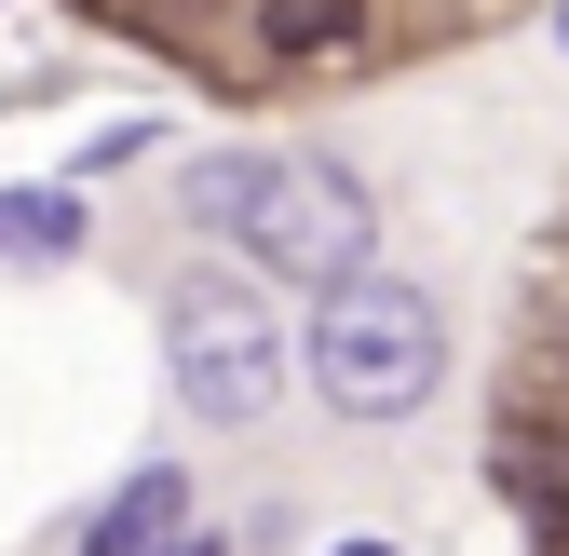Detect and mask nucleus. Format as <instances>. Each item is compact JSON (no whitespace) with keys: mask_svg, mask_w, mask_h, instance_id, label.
<instances>
[{"mask_svg":"<svg viewBox=\"0 0 569 556\" xmlns=\"http://www.w3.org/2000/svg\"><path fill=\"white\" fill-rule=\"evenodd\" d=\"M312 380H326L339 421H420L448 380V312L407 271H339L312 299Z\"/></svg>","mask_w":569,"mask_h":556,"instance_id":"f03ea898","label":"nucleus"},{"mask_svg":"<svg viewBox=\"0 0 569 556\" xmlns=\"http://www.w3.org/2000/svg\"><path fill=\"white\" fill-rule=\"evenodd\" d=\"M82 190H68V177H28V190H0V258H14V271H54V258H82Z\"/></svg>","mask_w":569,"mask_h":556,"instance_id":"39448f33","label":"nucleus"},{"mask_svg":"<svg viewBox=\"0 0 569 556\" xmlns=\"http://www.w3.org/2000/svg\"><path fill=\"white\" fill-rule=\"evenodd\" d=\"M556 28H569V14H556Z\"/></svg>","mask_w":569,"mask_h":556,"instance_id":"1a4fd4ad","label":"nucleus"},{"mask_svg":"<svg viewBox=\"0 0 569 556\" xmlns=\"http://www.w3.org/2000/svg\"><path fill=\"white\" fill-rule=\"evenodd\" d=\"M163 367H177V407L190 421H271L284 394V326L244 271H190L163 299Z\"/></svg>","mask_w":569,"mask_h":556,"instance_id":"7ed1b4c3","label":"nucleus"},{"mask_svg":"<svg viewBox=\"0 0 569 556\" xmlns=\"http://www.w3.org/2000/svg\"><path fill=\"white\" fill-rule=\"evenodd\" d=\"M190 218L231 231L258 271H284V286H339V271H367V190H352L339 163L312 150H218L190 177Z\"/></svg>","mask_w":569,"mask_h":556,"instance_id":"f257e3e1","label":"nucleus"},{"mask_svg":"<svg viewBox=\"0 0 569 556\" xmlns=\"http://www.w3.org/2000/svg\"><path fill=\"white\" fill-rule=\"evenodd\" d=\"M352 28H367V0H258V41H271L284 68H312V54H339Z\"/></svg>","mask_w":569,"mask_h":556,"instance_id":"423d86ee","label":"nucleus"},{"mask_svg":"<svg viewBox=\"0 0 569 556\" xmlns=\"http://www.w3.org/2000/svg\"><path fill=\"white\" fill-rule=\"evenodd\" d=\"M339 556H393V543H339Z\"/></svg>","mask_w":569,"mask_h":556,"instance_id":"6e6552de","label":"nucleus"},{"mask_svg":"<svg viewBox=\"0 0 569 556\" xmlns=\"http://www.w3.org/2000/svg\"><path fill=\"white\" fill-rule=\"evenodd\" d=\"M190 529V475L177 461H136L122 489H109V516L82 529V556H150V543H177Z\"/></svg>","mask_w":569,"mask_h":556,"instance_id":"20e7f679","label":"nucleus"},{"mask_svg":"<svg viewBox=\"0 0 569 556\" xmlns=\"http://www.w3.org/2000/svg\"><path fill=\"white\" fill-rule=\"evenodd\" d=\"M150 556H218V529H177V543H150Z\"/></svg>","mask_w":569,"mask_h":556,"instance_id":"0eeeda50","label":"nucleus"}]
</instances>
